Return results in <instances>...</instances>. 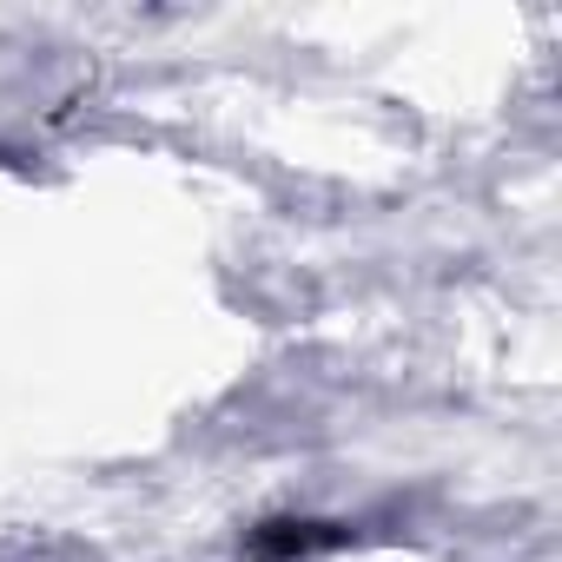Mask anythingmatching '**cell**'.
Segmentation results:
<instances>
[{"label":"cell","instance_id":"cell-1","mask_svg":"<svg viewBox=\"0 0 562 562\" xmlns=\"http://www.w3.org/2000/svg\"><path fill=\"white\" fill-rule=\"evenodd\" d=\"M331 542H345L338 529H325V522H265V529H251V555H312V549H331Z\"/></svg>","mask_w":562,"mask_h":562}]
</instances>
